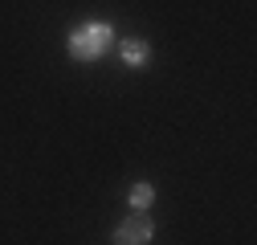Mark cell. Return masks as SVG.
<instances>
[{
    "label": "cell",
    "mask_w": 257,
    "mask_h": 245,
    "mask_svg": "<svg viewBox=\"0 0 257 245\" xmlns=\"http://www.w3.org/2000/svg\"><path fill=\"white\" fill-rule=\"evenodd\" d=\"M155 237V225L143 217V212H131L118 229H114V245H147Z\"/></svg>",
    "instance_id": "obj_2"
},
{
    "label": "cell",
    "mask_w": 257,
    "mask_h": 245,
    "mask_svg": "<svg viewBox=\"0 0 257 245\" xmlns=\"http://www.w3.org/2000/svg\"><path fill=\"white\" fill-rule=\"evenodd\" d=\"M110 25L106 21H86V25H78L74 33H70V41H66V49H70V57H78V61H94V57H102L106 49H110Z\"/></svg>",
    "instance_id": "obj_1"
},
{
    "label": "cell",
    "mask_w": 257,
    "mask_h": 245,
    "mask_svg": "<svg viewBox=\"0 0 257 245\" xmlns=\"http://www.w3.org/2000/svg\"><path fill=\"white\" fill-rule=\"evenodd\" d=\"M126 200H131V208L135 212H143V208H151V200H155V188H151V184H131V192H126Z\"/></svg>",
    "instance_id": "obj_4"
},
{
    "label": "cell",
    "mask_w": 257,
    "mask_h": 245,
    "mask_svg": "<svg viewBox=\"0 0 257 245\" xmlns=\"http://www.w3.org/2000/svg\"><path fill=\"white\" fill-rule=\"evenodd\" d=\"M147 57H151L147 41H135V37L122 41V61H126V66H147Z\"/></svg>",
    "instance_id": "obj_3"
}]
</instances>
